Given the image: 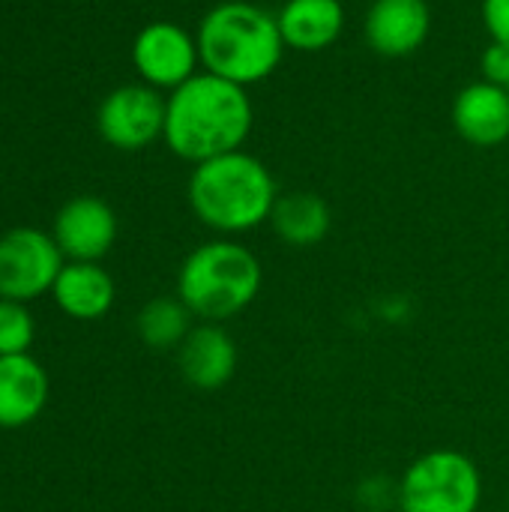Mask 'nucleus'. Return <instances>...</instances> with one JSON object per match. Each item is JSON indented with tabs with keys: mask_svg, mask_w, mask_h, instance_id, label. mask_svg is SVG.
<instances>
[{
	"mask_svg": "<svg viewBox=\"0 0 509 512\" xmlns=\"http://www.w3.org/2000/svg\"><path fill=\"white\" fill-rule=\"evenodd\" d=\"M264 285L261 261L231 237L195 246L177 273V297L207 324H222L255 303Z\"/></svg>",
	"mask_w": 509,
	"mask_h": 512,
	"instance_id": "nucleus-4",
	"label": "nucleus"
},
{
	"mask_svg": "<svg viewBox=\"0 0 509 512\" xmlns=\"http://www.w3.org/2000/svg\"><path fill=\"white\" fill-rule=\"evenodd\" d=\"M285 48L300 54L327 51L345 30L342 0H285L276 12Z\"/></svg>",
	"mask_w": 509,
	"mask_h": 512,
	"instance_id": "nucleus-15",
	"label": "nucleus"
},
{
	"mask_svg": "<svg viewBox=\"0 0 509 512\" xmlns=\"http://www.w3.org/2000/svg\"><path fill=\"white\" fill-rule=\"evenodd\" d=\"M504 90H509V81H507V87H504Z\"/></svg>",
	"mask_w": 509,
	"mask_h": 512,
	"instance_id": "nucleus-21",
	"label": "nucleus"
},
{
	"mask_svg": "<svg viewBox=\"0 0 509 512\" xmlns=\"http://www.w3.org/2000/svg\"><path fill=\"white\" fill-rule=\"evenodd\" d=\"M51 399V378L33 354L0 357V429L15 432L36 423Z\"/></svg>",
	"mask_w": 509,
	"mask_h": 512,
	"instance_id": "nucleus-12",
	"label": "nucleus"
},
{
	"mask_svg": "<svg viewBox=\"0 0 509 512\" xmlns=\"http://www.w3.org/2000/svg\"><path fill=\"white\" fill-rule=\"evenodd\" d=\"M396 501L399 512H480L483 474L459 450H432L408 465Z\"/></svg>",
	"mask_w": 509,
	"mask_h": 512,
	"instance_id": "nucleus-5",
	"label": "nucleus"
},
{
	"mask_svg": "<svg viewBox=\"0 0 509 512\" xmlns=\"http://www.w3.org/2000/svg\"><path fill=\"white\" fill-rule=\"evenodd\" d=\"M270 225L282 243L294 249H309L330 234L333 213L327 201L315 192H288L276 198Z\"/></svg>",
	"mask_w": 509,
	"mask_h": 512,
	"instance_id": "nucleus-16",
	"label": "nucleus"
},
{
	"mask_svg": "<svg viewBox=\"0 0 509 512\" xmlns=\"http://www.w3.org/2000/svg\"><path fill=\"white\" fill-rule=\"evenodd\" d=\"M132 63L144 84L171 93L198 75L201 54L195 36L186 27L174 21H153L135 36Z\"/></svg>",
	"mask_w": 509,
	"mask_h": 512,
	"instance_id": "nucleus-8",
	"label": "nucleus"
},
{
	"mask_svg": "<svg viewBox=\"0 0 509 512\" xmlns=\"http://www.w3.org/2000/svg\"><path fill=\"white\" fill-rule=\"evenodd\" d=\"M36 342V318L27 303L0 297V357L30 354Z\"/></svg>",
	"mask_w": 509,
	"mask_h": 512,
	"instance_id": "nucleus-18",
	"label": "nucleus"
},
{
	"mask_svg": "<svg viewBox=\"0 0 509 512\" xmlns=\"http://www.w3.org/2000/svg\"><path fill=\"white\" fill-rule=\"evenodd\" d=\"M363 33L375 54L408 57L426 45L432 33V9L426 0H372Z\"/></svg>",
	"mask_w": 509,
	"mask_h": 512,
	"instance_id": "nucleus-10",
	"label": "nucleus"
},
{
	"mask_svg": "<svg viewBox=\"0 0 509 512\" xmlns=\"http://www.w3.org/2000/svg\"><path fill=\"white\" fill-rule=\"evenodd\" d=\"M51 237L66 261H102L117 240V213L96 195H78L57 210Z\"/></svg>",
	"mask_w": 509,
	"mask_h": 512,
	"instance_id": "nucleus-9",
	"label": "nucleus"
},
{
	"mask_svg": "<svg viewBox=\"0 0 509 512\" xmlns=\"http://www.w3.org/2000/svg\"><path fill=\"white\" fill-rule=\"evenodd\" d=\"M195 315L186 309V303L174 297H156L141 306L135 318V333L150 351H177L186 336L192 333Z\"/></svg>",
	"mask_w": 509,
	"mask_h": 512,
	"instance_id": "nucleus-17",
	"label": "nucleus"
},
{
	"mask_svg": "<svg viewBox=\"0 0 509 512\" xmlns=\"http://www.w3.org/2000/svg\"><path fill=\"white\" fill-rule=\"evenodd\" d=\"M483 24L492 42L509 48V0H483Z\"/></svg>",
	"mask_w": 509,
	"mask_h": 512,
	"instance_id": "nucleus-19",
	"label": "nucleus"
},
{
	"mask_svg": "<svg viewBox=\"0 0 509 512\" xmlns=\"http://www.w3.org/2000/svg\"><path fill=\"white\" fill-rule=\"evenodd\" d=\"M54 306L72 321H99L117 300V285L99 261H66L54 288Z\"/></svg>",
	"mask_w": 509,
	"mask_h": 512,
	"instance_id": "nucleus-14",
	"label": "nucleus"
},
{
	"mask_svg": "<svg viewBox=\"0 0 509 512\" xmlns=\"http://www.w3.org/2000/svg\"><path fill=\"white\" fill-rule=\"evenodd\" d=\"M480 66H483V78H486V81L507 87V81H509V48L507 45H498V42H492V45L483 51V60H480Z\"/></svg>",
	"mask_w": 509,
	"mask_h": 512,
	"instance_id": "nucleus-20",
	"label": "nucleus"
},
{
	"mask_svg": "<svg viewBox=\"0 0 509 512\" xmlns=\"http://www.w3.org/2000/svg\"><path fill=\"white\" fill-rule=\"evenodd\" d=\"M453 126L474 147H501L509 138V90L486 78L465 84L453 99Z\"/></svg>",
	"mask_w": 509,
	"mask_h": 512,
	"instance_id": "nucleus-13",
	"label": "nucleus"
},
{
	"mask_svg": "<svg viewBox=\"0 0 509 512\" xmlns=\"http://www.w3.org/2000/svg\"><path fill=\"white\" fill-rule=\"evenodd\" d=\"M195 42L201 69L240 87L267 81L285 54L276 15L252 0L216 3L201 18Z\"/></svg>",
	"mask_w": 509,
	"mask_h": 512,
	"instance_id": "nucleus-2",
	"label": "nucleus"
},
{
	"mask_svg": "<svg viewBox=\"0 0 509 512\" xmlns=\"http://www.w3.org/2000/svg\"><path fill=\"white\" fill-rule=\"evenodd\" d=\"M186 195L198 222L222 237H237L270 222L279 189L258 156L234 150L195 165Z\"/></svg>",
	"mask_w": 509,
	"mask_h": 512,
	"instance_id": "nucleus-3",
	"label": "nucleus"
},
{
	"mask_svg": "<svg viewBox=\"0 0 509 512\" xmlns=\"http://www.w3.org/2000/svg\"><path fill=\"white\" fill-rule=\"evenodd\" d=\"M252 123L255 105L246 87L201 69L168 93L162 141L174 156L201 165L207 159L243 150Z\"/></svg>",
	"mask_w": 509,
	"mask_h": 512,
	"instance_id": "nucleus-1",
	"label": "nucleus"
},
{
	"mask_svg": "<svg viewBox=\"0 0 509 512\" xmlns=\"http://www.w3.org/2000/svg\"><path fill=\"white\" fill-rule=\"evenodd\" d=\"M63 264L57 240L39 228L18 225L0 234V297L30 306L51 294Z\"/></svg>",
	"mask_w": 509,
	"mask_h": 512,
	"instance_id": "nucleus-6",
	"label": "nucleus"
},
{
	"mask_svg": "<svg viewBox=\"0 0 509 512\" xmlns=\"http://www.w3.org/2000/svg\"><path fill=\"white\" fill-rule=\"evenodd\" d=\"M96 126L111 147L144 150L165 135V99L150 84H123L102 99Z\"/></svg>",
	"mask_w": 509,
	"mask_h": 512,
	"instance_id": "nucleus-7",
	"label": "nucleus"
},
{
	"mask_svg": "<svg viewBox=\"0 0 509 512\" xmlns=\"http://www.w3.org/2000/svg\"><path fill=\"white\" fill-rule=\"evenodd\" d=\"M237 342L222 324H195L186 342L177 348V366L189 387L213 393L222 390L237 372Z\"/></svg>",
	"mask_w": 509,
	"mask_h": 512,
	"instance_id": "nucleus-11",
	"label": "nucleus"
}]
</instances>
